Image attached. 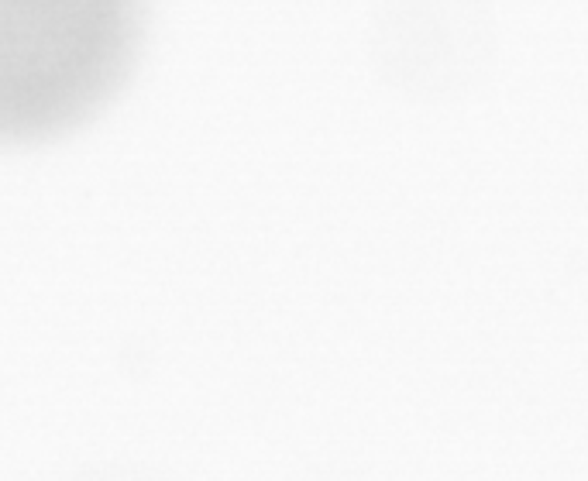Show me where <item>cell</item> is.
<instances>
[{
  "label": "cell",
  "mask_w": 588,
  "mask_h": 481,
  "mask_svg": "<svg viewBox=\"0 0 588 481\" xmlns=\"http://www.w3.org/2000/svg\"><path fill=\"white\" fill-rule=\"evenodd\" d=\"M141 35L124 0H0V141L83 124L131 76Z\"/></svg>",
  "instance_id": "obj_1"
}]
</instances>
